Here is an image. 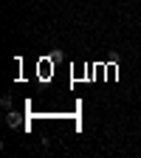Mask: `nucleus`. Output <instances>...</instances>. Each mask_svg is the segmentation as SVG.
Returning a JSON list of instances; mask_svg holds the SVG:
<instances>
[{
    "label": "nucleus",
    "mask_w": 141,
    "mask_h": 158,
    "mask_svg": "<svg viewBox=\"0 0 141 158\" xmlns=\"http://www.w3.org/2000/svg\"><path fill=\"white\" fill-rule=\"evenodd\" d=\"M0 105H3V107H6V110H9V107H11V96H9V93H6V96H3V99H0Z\"/></svg>",
    "instance_id": "obj_2"
},
{
    "label": "nucleus",
    "mask_w": 141,
    "mask_h": 158,
    "mask_svg": "<svg viewBox=\"0 0 141 158\" xmlns=\"http://www.w3.org/2000/svg\"><path fill=\"white\" fill-rule=\"evenodd\" d=\"M17 122H20L17 113H6V124H9V127H17Z\"/></svg>",
    "instance_id": "obj_1"
}]
</instances>
